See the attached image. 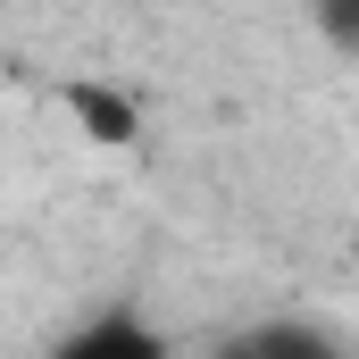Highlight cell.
I'll use <instances>...</instances> for the list:
<instances>
[{"label": "cell", "instance_id": "3", "mask_svg": "<svg viewBox=\"0 0 359 359\" xmlns=\"http://www.w3.org/2000/svg\"><path fill=\"white\" fill-rule=\"evenodd\" d=\"M217 359H351V351H334V343L309 334V326H251V334H234Z\"/></svg>", "mask_w": 359, "mask_h": 359}, {"label": "cell", "instance_id": "1", "mask_svg": "<svg viewBox=\"0 0 359 359\" xmlns=\"http://www.w3.org/2000/svg\"><path fill=\"white\" fill-rule=\"evenodd\" d=\"M42 359H176V343H168L142 309H100L76 334H59Z\"/></svg>", "mask_w": 359, "mask_h": 359}, {"label": "cell", "instance_id": "4", "mask_svg": "<svg viewBox=\"0 0 359 359\" xmlns=\"http://www.w3.org/2000/svg\"><path fill=\"white\" fill-rule=\"evenodd\" d=\"M309 25H318L334 50H351V59H359V0H309Z\"/></svg>", "mask_w": 359, "mask_h": 359}, {"label": "cell", "instance_id": "2", "mask_svg": "<svg viewBox=\"0 0 359 359\" xmlns=\"http://www.w3.org/2000/svg\"><path fill=\"white\" fill-rule=\"evenodd\" d=\"M67 109H76V126L92 142H134L142 134V109L126 92H109V84H67Z\"/></svg>", "mask_w": 359, "mask_h": 359}]
</instances>
